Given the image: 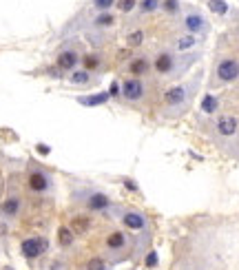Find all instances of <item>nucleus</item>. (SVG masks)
Instances as JSON below:
<instances>
[{
	"instance_id": "4468645a",
	"label": "nucleus",
	"mask_w": 239,
	"mask_h": 270,
	"mask_svg": "<svg viewBox=\"0 0 239 270\" xmlns=\"http://www.w3.org/2000/svg\"><path fill=\"white\" fill-rule=\"evenodd\" d=\"M180 24L186 33L197 35V38H204V35H208V31H211V22H208V18L197 7H184Z\"/></svg>"
},
{
	"instance_id": "412c9836",
	"label": "nucleus",
	"mask_w": 239,
	"mask_h": 270,
	"mask_svg": "<svg viewBox=\"0 0 239 270\" xmlns=\"http://www.w3.org/2000/svg\"><path fill=\"white\" fill-rule=\"evenodd\" d=\"M111 100V93L109 91H100V93H84V95H78L75 102L80 106H86V109H93V106H102Z\"/></svg>"
},
{
	"instance_id": "20e7f679",
	"label": "nucleus",
	"mask_w": 239,
	"mask_h": 270,
	"mask_svg": "<svg viewBox=\"0 0 239 270\" xmlns=\"http://www.w3.org/2000/svg\"><path fill=\"white\" fill-rule=\"evenodd\" d=\"M69 202H71V208L89 213L93 217H98V215L109 217L111 208L115 204L111 200L109 193L95 184H89V182H73L71 191H69Z\"/></svg>"
},
{
	"instance_id": "7c9ffc66",
	"label": "nucleus",
	"mask_w": 239,
	"mask_h": 270,
	"mask_svg": "<svg viewBox=\"0 0 239 270\" xmlns=\"http://www.w3.org/2000/svg\"><path fill=\"white\" fill-rule=\"evenodd\" d=\"M228 153H231L233 157H239V135H237V140L233 142L231 146H228Z\"/></svg>"
},
{
	"instance_id": "cd10ccee",
	"label": "nucleus",
	"mask_w": 239,
	"mask_h": 270,
	"mask_svg": "<svg viewBox=\"0 0 239 270\" xmlns=\"http://www.w3.org/2000/svg\"><path fill=\"white\" fill-rule=\"evenodd\" d=\"M137 2H140V0H118L115 11H118L120 16H133L135 9H137Z\"/></svg>"
},
{
	"instance_id": "39448f33",
	"label": "nucleus",
	"mask_w": 239,
	"mask_h": 270,
	"mask_svg": "<svg viewBox=\"0 0 239 270\" xmlns=\"http://www.w3.org/2000/svg\"><path fill=\"white\" fill-rule=\"evenodd\" d=\"M200 60V53H180L171 47H162L153 53V75L160 80H177Z\"/></svg>"
},
{
	"instance_id": "a211bd4d",
	"label": "nucleus",
	"mask_w": 239,
	"mask_h": 270,
	"mask_svg": "<svg viewBox=\"0 0 239 270\" xmlns=\"http://www.w3.org/2000/svg\"><path fill=\"white\" fill-rule=\"evenodd\" d=\"M73 211H75V208H73ZM69 226H71V231H73L78 237L91 235V231H93V215L82 213V211H75L73 215H71V220H69Z\"/></svg>"
},
{
	"instance_id": "473e14b6",
	"label": "nucleus",
	"mask_w": 239,
	"mask_h": 270,
	"mask_svg": "<svg viewBox=\"0 0 239 270\" xmlns=\"http://www.w3.org/2000/svg\"><path fill=\"white\" fill-rule=\"evenodd\" d=\"M38 151H40V153H49V149H47L44 144H38Z\"/></svg>"
},
{
	"instance_id": "4be33fe9",
	"label": "nucleus",
	"mask_w": 239,
	"mask_h": 270,
	"mask_svg": "<svg viewBox=\"0 0 239 270\" xmlns=\"http://www.w3.org/2000/svg\"><path fill=\"white\" fill-rule=\"evenodd\" d=\"M202 40L197 38V35H191V33H180L175 40H171V49H175V51H180V53H188L191 49H195L197 44H200Z\"/></svg>"
},
{
	"instance_id": "423d86ee",
	"label": "nucleus",
	"mask_w": 239,
	"mask_h": 270,
	"mask_svg": "<svg viewBox=\"0 0 239 270\" xmlns=\"http://www.w3.org/2000/svg\"><path fill=\"white\" fill-rule=\"evenodd\" d=\"M109 217L118 222V226H122L124 231L133 233V235H137V237H151L153 235L151 217L137 206H129V204H113Z\"/></svg>"
},
{
	"instance_id": "c756f323",
	"label": "nucleus",
	"mask_w": 239,
	"mask_h": 270,
	"mask_svg": "<svg viewBox=\"0 0 239 270\" xmlns=\"http://www.w3.org/2000/svg\"><path fill=\"white\" fill-rule=\"evenodd\" d=\"M157 262H160V259H157V253H155V251H149V253H146V257H144V266H146V268H155Z\"/></svg>"
},
{
	"instance_id": "f03ea898",
	"label": "nucleus",
	"mask_w": 239,
	"mask_h": 270,
	"mask_svg": "<svg viewBox=\"0 0 239 270\" xmlns=\"http://www.w3.org/2000/svg\"><path fill=\"white\" fill-rule=\"evenodd\" d=\"M120 27L118 11H89L82 9L71 22L64 27L67 33L84 35V42L91 44V49H106L113 42L115 29Z\"/></svg>"
},
{
	"instance_id": "2f4dec72",
	"label": "nucleus",
	"mask_w": 239,
	"mask_h": 270,
	"mask_svg": "<svg viewBox=\"0 0 239 270\" xmlns=\"http://www.w3.org/2000/svg\"><path fill=\"white\" fill-rule=\"evenodd\" d=\"M122 184H124L129 191H133V193H137V184H133V180H122Z\"/></svg>"
},
{
	"instance_id": "6ab92c4d",
	"label": "nucleus",
	"mask_w": 239,
	"mask_h": 270,
	"mask_svg": "<svg viewBox=\"0 0 239 270\" xmlns=\"http://www.w3.org/2000/svg\"><path fill=\"white\" fill-rule=\"evenodd\" d=\"M146 42V31L144 27H137V24H129L124 31V44L129 51H137L142 49Z\"/></svg>"
},
{
	"instance_id": "9d476101",
	"label": "nucleus",
	"mask_w": 239,
	"mask_h": 270,
	"mask_svg": "<svg viewBox=\"0 0 239 270\" xmlns=\"http://www.w3.org/2000/svg\"><path fill=\"white\" fill-rule=\"evenodd\" d=\"M239 82V53L228 51V53H220L213 62L211 71V89H220V86H228Z\"/></svg>"
},
{
	"instance_id": "5701e85b",
	"label": "nucleus",
	"mask_w": 239,
	"mask_h": 270,
	"mask_svg": "<svg viewBox=\"0 0 239 270\" xmlns=\"http://www.w3.org/2000/svg\"><path fill=\"white\" fill-rule=\"evenodd\" d=\"M80 270H113V264H109L102 255L91 253L84 257V262L80 264Z\"/></svg>"
},
{
	"instance_id": "a878e982",
	"label": "nucleus",
	"mask_w": 239,
	"mask_h": 270,
	"mask_svg": "<svg viewBox=\"0 0 239 270\" xmlns=\"http://www.w3.org/2000/svg\"><path fill=\"white\" fill-rule=\"evenodd\" d=\"M115 4H118V0H89V4H86V9L89 11H115Z\"/></svg>"
},
{
	"instance_id": "b1692460",
	"label": "nucleus",
	"mask_w": 239,
	"mask_h": 270,
	"mask_svg": "<svg viewBox=\"0 0 239 270\" xmlns=\"http://www.w3.org/2000/svg\"><path fill=\"white\" fill-rule=\"evenodd\" d=\"M160 7H162V0H140L137 9H135V18L151 16V13L160 11Z\"/></svg>"
},
{
	"instance_id": "dca6fc26",
	"label": "nucleus",
	"mask_w": 239,
	"mask_h": 270,
	"mask_svg": "<svg viewBox=\"0 0 239 270\" xmlns=\"http://www.w3.org/2000/svg\"><path fill=\"white\" fill-rule=\"evenodd\" d=\"M49 251H51V242L44 235H29L20 239V255L27 262H35V259L44 257Z\"/></svg>"
},
{
	"instance_id": "f257e3e1",
	"label": "nucleus",
	"mask_w": 239,
	"mask_h": 270,
	"mask_svg": "<svg viewBox=\"0 0 239 270\" xmlns=\"http://www.w3.org/2000/svg\"><path fill=\"white\" fill-rule=\"evenodd\" d=\"M151 237H137L122 226H106L95 237V253L102 255L109 264L118 266L149 253Z\"/></svg>"
},
{
	"instance_id": "aec40b11",
	"label": "nucleus",
	"mask_w": 239,
	"mask_h": 270,
	"mask_svg": "<svg viewBox=\"0 0 239 270\" xmlns=\"http://www.w3.org/2000/svg\"><path fill=\"white\" fill-rule=\"evenodd\" d=\"M78 239H80V237L75 235L73 231H71L69 224H62V226L58 228V246H60V251H62V253L73 251L75 244H78Z\"/></svg>"
},
{
	"instance_id": "0eeeda50",
	"label": "nucleus",
	"mask_w": 239,
	"mask_h": 270,
	"mask_svg": "<svg viewBox=\"0 0 239 270\" xmlns=\"http://www.w3.org/2000/svg\"><path fill=\"white\" fill-rule=\"evenodd\" d=\"M22 186L27 188L29 195L35 197H53L55 193V177L53 173L42 166L40 162H27L24 166V175H22Z\"/></svg>"
},
{
	"instance_id": "1a4fd4ad",
	"label": "nucleus",
	"mask_w": 239,
	"mask_h": 270,
	"mask_svg": "<svg viewBox=\"0 0 239 270\" xmlns=\"http://www.w3.org/2000/svg\"><path fill=\"white\" fill-rule=\"evenodd\" d=\"M153 93V84L149 78H120L118 102L131 109H142Z\"/></svg>"
},
{
	"instance_id": "2eb2a0df",
	"label": "nucleus",
	"mask_w": 239,
	"mask_h": 270,
	"mask_svg": "<svg viewBox=\"0 0 239 270\" xmlns=\"http://www.w3.org/2000/svg\"><path fill=\"white\" fill-rule=\"evenodd\" d=\"M84 71H89V73L98 75V78H102L111 71V55H109V49H89L84 51L82 55V64H80Z\"/></svg>"
},
{
	"instance_id": "bb28decb",
	"label": "nucleus",
	"mask_w": 239,
	"mask_h": 270,
	"mask_svg": "<svg viewBox=\"0 0 239 270\" xmlns=\"http://www.w3.org/2000/svg\"><path fill=\"white\" fill-rule=\"evenodd\" d=\"M162 11L166 13V16H171V18H177L182 11H184V4L180 2V0H162Z\"/></svg>"
},
{
	"instance_id": "6e6552de",
	"label": "nucleus",
	"mask_w": 239,
	"mask_h": 270,
	"mask_svg": "<svg viewBox=\"0 0 239 270\" xmlns=\"http://www.w3.org/2000/svg\"><path fill=\"white\" fill-rule=\"evenodd\" d=\"M202 126L208 131V135H211L217 144L228 149L239 135V115H235V113H217V115H213V118H208Z\"/></svg>"
},
{
	"instance_id": "c85d7f7f",
	"label": "nucleus",
	"mask_w": 239,
	"mask_h": 270,
	"mask_svg": "<svg viewBox=\"0 0 239 270\" xmlns=\"http://www.w3.org/2000/svg\"><path fill=\"white\" fill-rule=\"evenodd\" d=\"M208 9L217 16H226L228 13V2L226 0H208Z\"/></svg>"
},
{
	"instance_id": "9b49d317",
	"label": "nucleus",
	"mask_w": 239,
	"mask_h": 270,
	"mask_svg": "<svg viewBox=\"0 0 239 270\" xmlns=\"http://www.w3.org/2000/svg\"><path fill=\"white\" fill-rule=\"evenodd\" d=\"M84 40L80 38H73V35H69L67 40H62L60 42V47L55 49L53 53V64L62 71L64 75H69L71 71H75L82 64V55H84Z\"/></svg>"
},
{
	"instance_id": "393cba45",
	"label": "nucleus",
	"mask_w": 239,
	"mask_h": 270,
	"mask_svg": "<svg viewBox=\"0 0 239 270\" xmlns=\"http://www.w3.org/2000/svg\"><path fill=\"white\" fill-rule=\"evenodd\" d=\"M200 111L204 115H208V118H213V115H217V111H220V100H217L213 93H206L204 98H202Z\"/></svg>"
},
{
	"instance_id": "7ed1b4c3",
	"label": "nucleus",
	"mask_w": 239,
	"mask_h": 270,
	"mask_svg": "<svg viewBox=\"0 0 239 270\" xmlns=\"http://www.w3.org/2000/svg\"><path fill=\"white\" fill-rule=\"evenodd\" d=\"M200 84H202V73H197L191 80H186V82H177V84H171L169 89H164L162 102H160L162 118H166V120L182 118L186 111H191Z\"/></svg>"
},
{
	"instance_id": "ddd939ff",
	"label": "nucleus",
	"mask_w": 239,
	"mask_h": 270,
	"mask_svg": "<svg viewBox=\"0 0 239 270\" xmlns=\"http://www.w3.org/2000/svg\"><path fill=\"white\" fill-rule=\"evenodd\" d=\"M22 213H24V193L20 184H16V180H11L2 202H0V217L7 222H16L22 217Z\"/></svg>"
},
{
	"instance_id": "f8f14e48",
	"label": "nucleus",
	"mask_w": 239,
	"mask_h": 270,
	"mask_svg": "<svg viewBox=\"0 0 239 270\" xmlns=\"http://www.w3.org/2000/svg\"><path fill=\"white\" fill-rule=\"evenodd\" d=\"M118 71L122 78H151L153 75V53L133 51L120 62Z\"/></svg>"
},
{
	"instance_id": "f3484780",
	"label": "nucleus",
	"mask_w": 239,
	"mask_h": 270,
	"mask_svg": "<svg viewBox=\"0 0 239 270\" xmlns=\"http://www.w3.org/2000/svg\"><path fill=\"white\" fill-rule=\"evenodd\" d=\"M100 82H102V78L89 73V71H84L82 67H78L75 71H71V73L67 75V84L73 86V89H80V91H91V89H95Z\"/></svg>"
}]
</instances>
